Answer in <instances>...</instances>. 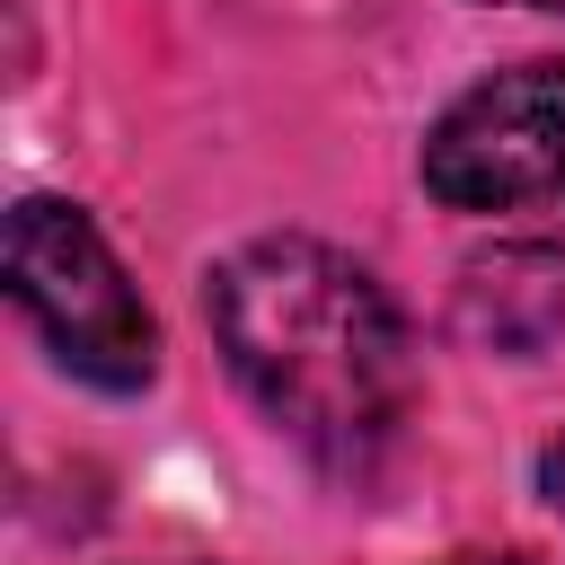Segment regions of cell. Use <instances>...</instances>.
Instances as JSON below:
<instances>
[{
    "instance_id": "obj_5",
    "label": "cell",
    "mask_w": 565,
    "mask_h": 565,
    "mask_svg": "<svg viewBox=\"0 0 565 565\" xmlns=\"http://www.w3.org/2000/svg\"><path fill=\"white\" fill-rule=\"evenodd\" d=\"M539 494H547V512L565 521V433H556V441L539 450Z\"/></svg>"
},
{
    "instance_id": "obj_3",
    "label": "cell",
    "mask_w": 565,
    "mask_h": 565,
    "mask_svg": "<svg viewBox=\"0 0 565 565\" xmlns=\"http://www.w3.org/2000/svg\"><path fill=\"white\" fill-rule=\"evenodd\" d=\"M424 185L450 212L565 203V62H512L477 79L424 132Z\"/></svg>"
},
{
    "instance_id": "obj_1",
    "label": "cell",
    "mask_w": 565,
    "mask_h": 565,
    "mask_svg": "<svg viewBox=\"0 0 565 565\" xmlns=\"http://www.w3.org/2000/svg\"><path fill=\"white\" fill-rule=\"evenodd\" d=\"M212 335L238 388L327 468L397 441L415 353L397 300L327 238H256L212 274Z\"/></svg>"
},
{
    "instance_id": "obj_4",
    "label": "cell",
    "mask_w": 565,
    "mask_h": 565,
    "mask_svg": "<svg viewBox=\"0 0 565 565\" xmlns=\"http://www.w3.org/2000/svg\"><path fill=\"white\" fill-rule=\"evenodd\" d=\"M459 318L494 353H565V230L477 256L459 274Z\"/></svg>"
},
{
    "instance_id": "obj_2",
    "label": "cell",
    "mask_w": 565,
    "mask_h": 565,
    "mask_svg": "<svg viewBox=\"0 0 565 565\" xmlns=\"http://www.w3.org/2000/svg\"><path fill=\"white\" fill-rule=\"evenodd\" d=\"M9 291L35 318V335L62 353V371L97 380V388H141L159 362V327L141 309V291L124 282L115 247L97 238V221L79 203L26 194L9 212Z\"/></svg>"
},
{
    "instance_id": "obj_6",
    "label": "cell",
    "mask_w": 565,
    "mask_h": 565,
    "mask_svg": "<svg viewBox=\"0 0 565 565\" xmlns=\"http://www.w3.org/2000/svg\"><path fill=\"white\" fill-rule=\"evenodd\" d=\"M521 9H556V18H565V0H521Z\"/></svg>"
}]
</instances>
